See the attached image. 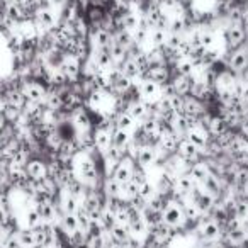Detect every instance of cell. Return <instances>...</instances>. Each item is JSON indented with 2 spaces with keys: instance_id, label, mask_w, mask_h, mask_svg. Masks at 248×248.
Wrapping results in <instances>:
<instances>
[{
  "instance_id": "cell-1",
  "label": "cell",
  "mask_w": 248,
  "mask_h": 248,
  "mask_svg": "<svg viewBox=\"0 0 248 248\" xmlns=\"http://www.w3.org/2000/svg\"><path fill=\"white\" fill-rule=\"evenodd\" d=\"M72 165L77 179H80L83 184H87L90 189H102V187H99V165L93 160L92 153H77Z\"/></svg>"
},
{
  "instance_id": "cell-2",
  "label": "cell",
  "mask_w": 248,
  "mask_h": 248,
  "mask_svg": "<svg viewBox=\"0 0 248 248\" xmlns=\"http://www.w3.org/2000/svg\"><path fill=\"white\" fill-rule=\"evenodd\" d=\"M194 228H196V236L202 243H214L223 236V226L216 219H213L209 214H204L199 223L194 224Z\"/></svg>"
},
{
  "instance_id": "cell-3",
  "label": "cell",
  "mask_w": 248,
  "mask_h": 248,
  "mask_svg": "<svg viewBox=\"0 0 248 248\" xmlns=\"http://www.w3.org/2000/svg\"><path fill=\"white\" fill-rule=\"evenodd\" d=\"M162 217H163V224H167V226L175 231H182L184 228L187 226L182 204L175 199V196L169 197L165 209H163V213H162Z\"/></svg>"
},
{
  "instance_id": "cell-4",
  "label": "cell",
  "mask_w": 248,
  "mask_h": 248,
  "mask_svg": "<svg viewBox=\"0 0 248 248\" xmlns=\"http://www.w3.org/2000/svg\"><path fill=\"white\" fill-rule=\"evenodd\" d=\"M21 92L24 93L26 100L28 102H34V104H41L45 102L46 92H48V85L39 80H24L21 82Z\"/></svg>"
},
{
  "instance_id": "cell-5",
  "label": "cell",
  "mask_w": 248,
  "mask_h": 248,
  "mask_svg": "<svg viewBox=\"0 0 248 248\" xmlns=\"http://www.w3.org/2000/svg\"><path fill=\"white\" fill-rule=\"evenodd\" d=\"M136 92H138V97L141 100L148 104H153V102H158L160 99L163 97V90H162V85L150 78H143L136 83Z\"/></svg>"
},
{
  "instance_id": "cell-6",
  "label": "cell",
  "mask_w": 248,
  "mask_h": 248,
  "mask_svg": "<svg viewBox=\"0 0 248 248\" xmlns=\"http://www.w3.org/2000/svg\"><path fill=\"white\" fill-rule=\"evenodd\" d=\"M226 68L234 72L236 75L243 73L248 68V48L241 46V48L231 49L226 53Z\"/></svg>"
},
{
  "instance_id": "cell-7",
  "label": "cell",
  "mask_w": 248,
  "mask_h": 248,
  "mask_svg": "<svg viewBox=\"0 0 248 248\" xmlns=\"http://www.w3.org/2000/svg\"><path fill=\"white\" fill-rule=\"evenodd\" d=\"M70 123H72L75 133H90L93 131L92 119L85 106H78L70 112Z\"/></svg>"
},
{
  "instance_id": "cell-8",
  "label": "cell",
  "mask_w": 248,
  "mask_h": 248,
  "mask_svg": "<svg viewBox=\"0 0 248 248\" xmlns=\"http://www.w3.org/2000/svg\"><path fill=\"white\" fill-rule=\"evenodd\" d=\"M223 41L226 51L241 48L247 43V34H245L243 26H228L223 31Z\"/></svg>"
},
{
  "instance_id": "cell-9",
  "label": "cell",
  "mask_w": 248,
  "mask_h": 248,
  "mask_svg": "<svg viewBox=\"0 0 248 248\" xmlns=\"http://www.w3.org/2000/svg\"><path fill=\"white\" fill-rule=\"evenodd\" d=\"M58 70L68 80V83H75L82 78V62L70 55H65V60H63V63L60 65Z\"/></svg>"
},
{
  "instance_id": "cell-10",
  "label": "cell",
  "mask_w": 248,
  "mask_h": 248,
  "mask_svg": "<svg viewBox=\"0 0 248 248\" xmlns=\"http://www.w3.org/2000/svg\"><path fill=\"white\" fill-rule=\"evenodd\" d=\"M126 99H128L126 112H128L129 116L136 121V123L140 124V123H143L145 119H148V117H150V104L148 102L141 100L140 97H133V99L126 97Z\"/></svg>"
},
{
  "instance_id": "cell-11",
  "label": "cell",
  "mask_w": 248,
  "mask_h": 248,
  "mask_svg": "<svg viewBox=\"0 0 248 248\" xmlns=\"http://www.w3.org/2000/svg\"><path fill=\"white\" fill-rule=\"evenodd\" d=\"M135 163L143 167V169H153L158 163V150H156V146H140L135 156Z\"/></svg>"
},
{
  "instance_id": "cell-12",
  "label": "cell",
  "mask_w": 248,
  "mask_h": 248,
  "mask_svg": "<svg viewBox=\"0 0 248 248\" xmlns=\"http://www.w3.org/2000/svg\"><path fill=\"white\" fill-rule=\"evenodd\" d=\"M172 77H173L172 68L169 65H165V63H162V65H150L143 78H150L153 82L160 83V85H165V83H169L172 80Z\"/></svg>"
},
{
  "instance_id": "cell-13",
  "label": "cell",
  "mask_w": 248,
  "mask_h": 248,
  "mask_svg": "<svg viewBox=\"0 0 248 248\" xmlns=\"http://www.w3.org/2000/svg\"><path fill=\"white\" fill-rule=\"evenodd\" d=\"M190 199L196 202V206L199 207L204 214H209L211 211H213V207L216 206V202H217L216 197H213L211 194H207L201 186H197L196 189L192 190V194H190Z\"/></svg>"
},
{
  "instance_id": "cell-14",
  "label": "cell",
  "mask_w": 248,
  "mask_h": 248,
  "mask_svg": "<svg viewBox=\"0 0 248 248\" xmlns=\"http://www.w3.org/2000/svg\"><path fill=\"white\" fill-rule=\"evenodd\" d=\"M201 187H202L207 194H211L213 197H216L217 201L223 199V197L226 196V192H228L226 184H224L219 177L213 175V173H209V175L204 179V182L201 184Z\"/></svg>"
},
{
  "instance_id": "cell-15",
  "label": "cell",
  "mask_w": 248,
  "mask_h": 248,
  "mask_svg": "<svg viewBox=\"0 0 248 248\" xmlns=\"http://www.w3.org/2000/svg\"><path fill=\"white\" fill-rule=\"evenodd\" d=\"M26 173L31 180H41L48 177V160L38 158V156H32L28 162V165L24 167Z\"/></svg>"
},
{
  "instance_id": "cell-16",
  "label": "cell",
  "mask_w": 248,
  "mask_h": 248,
  "mask_svg": "<svg viewBox=\"0 0 248 248\" xmlns=\"http://www.w3.org/2000/svg\"><path fill=\"white\" fill-rule=\"evenodd\" d=\"M89 43H90V48H92V51H93V49L109 48V45L112 43V32H110L109 29H104V28L90 29Z\"/></svg>"
},
{
  "instance_id": "cell-17",
  "label": "cell",
  "mask_w": 248,
  "mask_h": 248,
  "mask_svg": "<svg viewBox=\"0 0 248 248\" xmlns=\"http://www.w3.org/2000/svg\"><path fill=\"white\" fill-rule=\"evenodd\" d=\"M133 167H135V160H131V158H123L116 165V169L112 170L110 177H112V179H116L117 182L121 184V186H124V184H128L129 180H131Z\"/></svg>"
},
{
  "instance_id": "cell-18",
  "label": "cell",
  "mask_w": 248,
  "mask_h": 248,
  "mask_svg": "<svg viewBox=\"0 0 248 248\" xmlns=\"http://www.w3.org/2000/svg\"><path fill=\"white\" fill-rule=\"evenodd\" d=\"M177 155H179L182 160H186L189 165L202 158V152H201L197 146H194L192 143H190L189 140H186V138L180 140L179 148H177Z\"/></svg>"
},
{
  "instance_id": "cell-19",
  "label": "cell",
  "mask_w": 248,
  "mask_h": 248,
  "mask_svg": "<svg viewBox=\"0 0 248 248\" xmlns=\"http://www.w3.org/2000/svg\"><path fill=\"white\" fill-rule=\"evenodd\" d=\"M184 138L189 140V141L192 143L194 146H197L201 152H204V150L207 148V145L211 143V135L207 133V129L201 128V126H196V128H192L190 131H187Z\"/></svg>"
},
{
  "instance_id": "cell-20",
  "label": "cell",
  "mask_w": 248,
  "mask_h": 248,
  "mask_svg": "<svg viewBox=\"0 0 248 248\" xmlns=\"http://www.w3.org/2000/svg\"><path fill=\"white\" fill-rule=\"evenodd\" d=\"M182 112L187 114V116H190V117H194V119H199V117H202L204 114H207L209 110H207V107L204 102L197 100L196 97H192V95H187V97H184Z\"/></svg>"
},
{
  "instance_id": "cell-21",
  "label": "cell",
  "mask_w": 248,
  "mask_h": 248,
  "mask_svg": "<svg viewBox=\"0 0 248 248\" xmlns=\"http://www.w3.org/2000/svg\"><path fill=\"white\" fill-rule=\"evenodd\" d=\"M112 133H109L107 129L102 128H95L93 129V148L95 152H99L100 155L107 152V150L112 146Z\"/></svg>"
},
{
  "instance_id": "cell-22",
  "label": "cell",
  "mask_w": 248,
  "mask_h": 248,
  "mask_svg": "<svg viewBox=\"0 0 248 248\" xmlns=\"http://www.w3.org/2000/svg\"><path fill=\"white\" fill-rule=\"evenodd\" d=\"M112 119H114V126H116V129H123V131H128V133H131V135H133V131L138 128V123H136V121L133 119L126 110H119V112H116Z\"/></svg>"
},
{
  "instance_id": "cell-23",
  "label": "cell",
  "mask_w": 248,
  "mask_h": 248,
  "mask_svg": "<svg viewBox=\"0 0 248 248\" xmlns=\"http://www.w3.org/2000/svg\"><path fill=\"white\" fill-rule=\"evenodd\" d=\"M102 194L106 196V199H123L121 197L123 196V186L116 179L107 175L102 180Z\"/></svg>"
},
{
  "instance_id": "cell-24",
  "label": "cell",
  "mask_w": 248,
  "mask_h": 248,
  "mask_svg": "<svg viewBox=\"0 0 248 248\" xmlns=\"http://www.w3.org/2000/svg\"><path fill=\"white\" fill-rule=\"evenodd\" d=\"M58 230L63 233V236H70L72 233L78 231V221H77V214H62L56 223Z\"/></svg>"
},
{
  "instance_id": "cell-25",
  "label": "cell",
  "mask_w": 248,
  "mask_h": 248,
  "mask_svg": "<svg viewBox=\"0 0 248 248\" xmlns=\"http://www.w3.org/2000/svg\"><path fill=\"white\" fill-rule=\"evenodd\" d=\"M187 173H189V175L201 186V184L204 182V179L209 175V167H207V162L204 158H201V160H197V162L190 163Z\"/></svg>"
},
{
  "instance_id": "cell-26",
  "label": "cell",
  "mask_w": 248,
  "mask_h": 248,
  "mask_svg": "<svg viewBox=\"0 0 248 248\" xmlns=\"http://www.w3.org/2000/svg\"><path fill=\"white\" fill-rule=\"evenodd\" d=\"M180 204H182L184 216H186L187 224H197V223H199L201 217L204 216V213L196 206V202H194L192 199H187V201H184V202H180Z\"/></svg>"
},
{
  "instance_id": "cell-27",
  "label": "cell",
  "mask_w": 248,
  "mask_h": 248,
  "mask_svg": "<svg viewBox=\"0 0 248 248\" xmlns=\"http://www.w3.org/2000/svg\"><path fill=\"white\" fill-rule=\"evenodd\" d=\"M90 56L93 58V62L97 63L100 70H110L114 66V60L112 55H110V49L109 48H102V49H93L90 53Z\"/></svg>"
},
{
  "instance_id": "cell-28",
  "label": "cell",
  "mask_w": 248,
  "mask_h": 248,
  "mask_svg": "<svg viewBox=\"0 0 248 248\" xmlns=\"http://www.w3.org/2000/svg\"><path fill=\"white\" fill-rule=\"evenodd\" d=\"M172 87L175 92L182 97H187L190 93V87H192V77H184V75H173L170 80Z\"/></svg>"
},
{
  "instance_id": "cell-29",
  "label": "cell",
  "mask_w": 248,
  "mask_h": 248,
  "mask_svg": "<svg viewBox=\"0 0 248 248\" xmlns=\"http://www.w3.org/2000/svg\"><path fill=\"white\" fill-rule=\"evenodd\" d=\"M140 19H141V14L136 11H128L126 14H123L121 17V29L128 32H135L138 29V24H140Z\"/></svg>"
},
{
  "instance_id": "cell-30",
  "label": "cell",
  "mask_w": 248,
  "mask_h": 248,
  "mask_svg": "<svg viewBox=\"0 0 248 248\" xmlns=\"http://www.w3.org/2000/svg\"><path fill=\"white\" fill-rule=\"evenodd\" d=\"M194 68H196V63L192 62L190 58H184L180 56L179 62L172 66L173 75H184V77H190L194 73Z\"/></svg>"
},
{
  "instance_id": "cell-31",
  "label": "cell",
  "mask_w": 248,
  "mask_h": 248,
  "mask_svg": "<svg viewBox=\"0 0 248 248\" xmlns=\"http://www.w3.org/2000/svg\"><path fill=\"white\" fill-rule=\"evenodd\" d=\"M109 236L114 243H129V241L133 240L128 226H123V224H116V226L109 231Z\"/></svg>"
},
{
  "instance_id": "cell-32",
  "label": "cell",
  "mask_w": 248,
  "mask_h": 248,
  "mask_svg": "<svg viewBox=\"0 0 248 248\" xmlns=\"http://www.w3.org/2000/svg\"><path fill=\"white\" fill-rule=\"evenodd\" d=\"M16 236H17V241L21 245V248H38L36 247V240L34 234H32L31 228H19L16 231Z\"/></svg>"
},
{
  "instance_id": "cell-33",
  "label": "cell",
  "mask_w": 248,
  "mask_h": 248,
  "mask_svg": "<svg viewBox=\"0 0 248 248\" xmlns=\"http://www.w3.org/2000/svg\"><path fill=\"white\" fill-rule=\"evenodd\" d=\"M141 216H143V219H145V224H146V226H148V230H150V231H152L153 228L160 226V224L163 223L162 213H158V211L150 209L148 206H146L145 209L141 211Z\"/></svg>"
},
{
  "instance_id": "cell-34",
  "label": "cell",
  "mask_w": 248,
  "mask_h": 248,
  "mask_svg": "<svg viewBox=\"0 0 248 248\" xmlns=\"http://www.w3.org/2000/svg\"><path fill=\"white\" fill-rule=\"evenodd\" d=\"M112 146H116V148H119L121 152H123L126 146L131 143L133 140V135L128 131H123V129H114L112 131Z\"/></svg>"
},
{
  "instance_id": "cell-35",
  "label": "cell",
  "mask_w": 248,
  "mask_h": 248,
  "mask_svg": "<svg viewBox=\"0 0 248 248\" xmlns=\"http://www.w3.org/2000/svg\"><path fill=\"white\" fill-rule=\"evenodd\" d=\"M97 223L100 224V228H102L106 233H109V231L117 224V217L112 211H109V209L104 207L102 213H100V216H99V219H97Z\"/></svg>"
},
{
  "instance_id": "cell-36",
  "label": "cell",
  "mask_w": 248,
  "mask_h": 248,
  "mask_svg": "<svg viewBox=\"0 0 248 248\" xmlns=\"http://www.w3.org/2000/svg\"><path fill=\"white\" fill-rule=\"evenodd\" d=\"M32 156H31V152H29L26 146H21V148L16 152V155L11 158V162H9V165H12V167H22L24 169L26 165H28V162L31 160Z\"/></svg>"
},
{
  "instance_id": "cell-37",
  "label": "cell",
  "mask_w": 248,
  "mask_h": 248,
  "mask_svg": "<svg viewBox=\"0 0 248 248\" xmlns=\"http://www.w3.org/2000/svg\"><path fill=\"white\" fill-rule=\"evenodd\" d=\"M169 34L170 32L167 31V29H152V31H150V43H152L155 48H165Z\"/></svg>"
},
{
  "instance_id": "cell-38",
  "label": "cell",
  "mask_w": 248,
  "mask_h": 248,
  "mask_svg": "<svg viewBox=\"0 0 248 248\" xmlns=\"http://www.w3.org/2000/svg\"><path fill=\"white\" fill-rule=\"evenodd\" d=\"M39 224H43V219L41 216H39L38 209L36 207H31V209H26L24 213V228H36L39 226Z\"/></svg>"
},
{
  "instance_id": "cell-39",
  "label": "cell",
  "mask_w": 248,
  "mask_h": 248,
  "mask_svg": "<svg viewBox=\"0 0 248 248\" xmlns=\"http://www.w3.org/2000/svg\"><path fill=\"white\" fill-rule=\"evenodd\" d=\"M77 221H78V230L82 231V233H89L90 231V228H92V224H93V219H92V216H90L87 211H83L82 207H80V211L77 213Z\"/></svg>"
},
{
  "instance_id": "cell-40",
  "label": "cell",
  "mask_w": 248,
  "mask_h": 248,
  "mask_svg": "<svg viewBox=\"0 0 248 248\" xmlns=\"http://www.w3.org/2000/svg\"><path fill=\"white\" fill-rule=\"evenodd\" d=\"M2 110H4L5 121H7L9 124H16L22 117V109H19V107L12 106V104L5 102V106H4V109H2Z\"/></svg>"
},
{
  "instance_id": "cell-41",
  "label": "cell",
  "mask_w": 248,
  "mask_h": 248,
  "mask_svg": "<svg viewBox=\"0 0 248 248\" xmlns=\"http://www.w3.org/2000/svg\"><path fill=\"white\" fill-rule=\"evenodd\" d=\"M156 196V189H155V184H152L148 180V182H145L141 187H140V192H138V197L140 199H143L146 204L150 202V201L153 199V197Z\"/></svg>"
},
{
  "instance_id": "cell-42",
  "label": "cell",
  "mask_w": 248,
  "mask_h": 248,
  "mask_svg": "<svg viewBox=\"0 0 248 248\" xmlns=\"http://www.w3.org/2000/svg\"><path fill=\"white\" fill-rule=\"evenodd\" d=\"M150 180V177H148V173H146V169H143V167H140V165H136L135 163V167H133V175H131V182H135L138 187H141L145 182H148Z\"/></svg>"
},
{
  "instance_id": "cell-43",
  "label": "cell",
  "mask_w": 248,
  "mask_h": 248,
  "mask_svg": "<svg viewBox=\"0 0 248 248\" xmlns=\"http://www.w3.org/2000/svg\"><path fill=\"white\" fill-rule=\"evenodd\" d=\"M138 192H140V187L136 186L135 182H131L129 180L128 184H124L123 186V201H128V202H131L133 199H136L138 197Z\"/></svg>"
},
{
  "instance_id": "cell-44",
  "label": "cell",
  "mask_w": 248,
  "mask_h": 248,
  "mask_svg": "<svg viewBox=\"0 0 248 248\" xmlns=\"http://www.w3.org/2000/svg\"><path fill=\"white\" fill-rule=\"evenodd\" d=\"M167 104H169V107L173 110V112H182L184 109V97L179 95V93H175V95H170V97H165Z\"/></svg>"
},
{
  "instance_id": "cell-45",
  "label": "cell",
  "mask_w": 248,
  "mask_h": 248,
  "mask_svg": "<svg viewBox=\"0 0 248 248\" xmlns=\"http://www.w3.org/2000/svg\"><path fill=\"white\" fill-rule=\"evenodd\" d=\"M2 248H21V245H19V241H17V236H16V233L12 234V236H9L7 240L4 241V245H2Z\"/></svg>"
},
{
  "instance_id": "cell-46",
  "label": "cell",
  "mask_w": 248,
  "mask_h": 248,
  "mask_svg": "<svg viewBox=\"0 0 248 248\" xmlns=\"http://www.w3.org/2000/svg\"><path fill=\"white\" fill-rule=\"evenodd\" d=\"M109 248H126V243H114L112 241V243L109 245Z\"/></svg>"
},
{
  "instance_id": "cell-47",
  "label": "cell",
  "mask_w": 248,
  "mask_h": 248,
  "mask_svg": "<svg viewBox=\"0 0 248 248\" xmlns=\"http://www.w3.org/2000/svg\"><path fill=\"white\" fill-rule=\"evenodd\" d=\"M243 29H245V34H247V39H248V16H247V19H245V22H243Z\"/></svg>"
},
{
  "instance_id": "cell-48",
  "label": "cell",
  "mask_w": 248,
  "mask_h": 248,
  "mask_svg": "<svg viewBox=\"0 0 248 248\" xmlns=\"http://www.w3.org/2000/svg\"><path fill=\"white\" fill-rule=\"evenodd\" d=\"M77 248H89V247H87V245H82V247H77Z\"/></svg>"
},
{
  "instance_id": "cell-49",
  "label": "cell",
  "mask_w": 248,
  "mask_h": 248,
  "mask_svg": "<svg viewBox=\"0 0 248 248\" xmlns=\"http://www.w3.org/2000/svg\"><path fill=\"white\" fill-rule=\"evenodd\" d=\"M247 12H248V11H247Z\"/></svg>"
}]
</instances>
